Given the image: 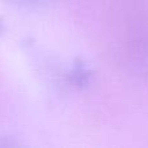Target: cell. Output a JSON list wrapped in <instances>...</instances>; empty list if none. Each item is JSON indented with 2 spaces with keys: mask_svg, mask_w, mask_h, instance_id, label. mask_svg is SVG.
<instances>
[{
  "mask_svg": "<svg viewBox=\"0 0 148 148\" xmlns=\"http://www.w3.org/2000/svg\"><path fill=\"white\" fill-rule=\"evenodd\" d=\"M12 3L20 5V7H26V8H38L47 5L52 3L53 0H10Z\"/></svg>",
  "mask_w": 148,
  "mask_h": 148,
  "instance_id": "cell-1",
  "label": "cell"
}]
</instances>
